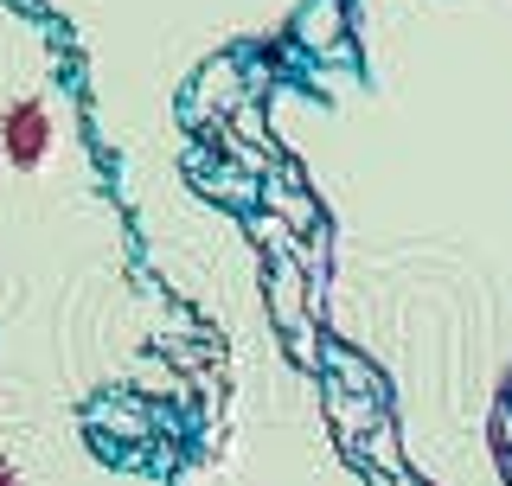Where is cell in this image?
Returning a JSON list of instances; mask_svg holds the SVG:
<instances>
[{"label":"cell","instance_id":"obj_1","mask_svg":"<svg viewBox=\"0 0 512 486\" xmlns=\"http://www.w3.org/2000/svg\"><path fill=\"white\" fill-rule=\"evenodd\" d=\"M0 154H7L13 167H39V160L52 154V116H45L39 103H13L7 122H0Z\"/></svg>","mask_w":512,"mask_h":486},{"label":"cell","instance_id":"obj_2","mask_svg":"<svg viewBox=\"0 0 512 486\" xmlns=\"http://www.w3.org/2000/svg\"><path fill=\"white\" fill-rule=\"evenodd\" d=\"M0 486H20V474H13V461L0 455Z\"/></svg>","mask_w":512,"mask_h":486}]
</instances>
